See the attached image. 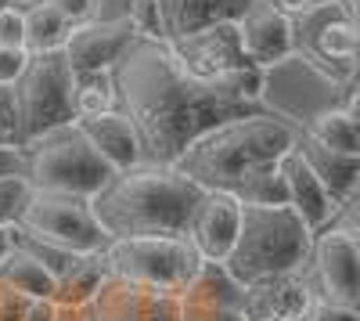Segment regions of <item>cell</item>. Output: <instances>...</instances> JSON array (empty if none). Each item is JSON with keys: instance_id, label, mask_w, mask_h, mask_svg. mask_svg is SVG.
<instances>
[{"instance_id": "cell-1", "label": "cell", "mask_w": 360, "mask_h": 321, "mask_svg": "<svg viewBox=\"0 0 360 321\" xmlns=\"http://www.w3.org/2000/svg\"><path fill=\"white\" fill-rule=\"evenodd\" d=\"M119 108L137 130L144 163L169 166L195 137L263 108V69L198 80L180 69L166 40L134 37L112 65Z\"/></svg>"}, {"instance_id": "cell-2", "label": "cell", "mask_w": 360, "mask_h": 321, "mask_svg": "<svg viewBox=\"0 0 360 321\" xmlns=\"http://www.w3.org/2000/svg\"><path fill=\"white\" fill-rule=\"evenodd\" d=\"M295 137L299 130L292 123L259 108L252 115H238L205 130L169 166L180 177L195 181L202 191H227L242 202L249 188L266 173H274L281 156L295 149Z\"/></svg>"}, {"instance_id": "cell-3", "label": "cell", "mask_w": 360, "mask_h": 321, "mask_svg": "<svg viewBox=\"0 0 360 321\" xmlns=\"http://www.w3.org/2000/svg\"><path fill=\"white\" fill-rule=\"evenodd\" d=\"M202 188L173 166L141 163L119 170L86 199L105 239H184Z\"/></svg>"}, {"instance_id": "cell-4", "label": "cell", "mask_w": 360, "mask_h": 321, "mask_svg": "<svg viewBox=\"0 0 360 321\" xmlns=\"http://www.w3.org/2000/svg\"><path fill=\"white\" fill-rule=\"evenodd\" d=\"M310 246L314 231L288 206H242L238 239L220 268L238 285H249L270 275L303 271L310 264Z\"/></svg>"}, {"instance_id": "cell-5", "label": "cell", "mask_w": 360, "mask_h": 321, "mask_svg": "<svg viewBox=\"0 0 360 321\" xmlns=\"http://www.w3.org/2000/svg\"><path fill=\"white\" fill-rule=\"evenodd\" d=\"M22 156H25V181L37 191L90 199V195H98L115 173L94 152V144L83 137V130L76 123H65V127H54V130L40 134L37 141L25 144Z\"/></svg>"}, {"instance_id": "cell-6", "label": "cell", "mask_w": 360, "mask_h": 321, "mask_svg": "<svg viewBox=\"0 0 360 321\" xmlns=\"http://www.w3.org/2000/svg\"><path fill=\"white\" fill-rule=\"evenodd\" d=\"M72 69L62 58V51H40L29 54V65L18 76L15 91V108H18V137L22 149L40 134L76 123L72 108Z\"/></svg>"}, {"instance_id": "cell-7", "label": "cell", "mask_w": 360, "mask_h": 321, "mask_svg": "<svg viewBox=\"0 0 360 321\" xmlns=\"http://www.w3.org/2000/svg\"><path fill=\"white\" fill-rule=\"evenodd\" d=\"M101 256L108 264V275L162 289L173 296L191 285V278L205 264L188 239H112Z\"/></svg>"}, {"instance_id": "cell-8", "label": "cell", "mask_w": 360, "mask_h": 321, "mask_svg": "<svg viewBox=\"0 0 360 321\" xmlns=\"http://www.w3.org/2000/svg\"><path fill=\"white\" fill-rule=\"evenodd\" d=\"M15 227L29 239L47 242L54 249H65L72 256H90L108 246L105 231L98 227L94 213L86 206V199H76V195L33 188V195H29L25 210H22V220Z\"/></svg>"}, {"instance_id": "cell-9", "label": "cell", "mask_w": 360, "mask_h": 321, "mask_svg": "<svg viewBox=\"0 0 360 321\" xmlns=\"http://www.w3.org/2000/svg\"><path fill=\"white\" fill-rule=\"evenodd\" d=\"M295 54L317 73L339 83H356V22L339 8V0H321L307 15L292 18Z\"/></svg>"}, {"instance_id": "cell-10", "label": "cell", "mask_w": 360, "mask_h": 321, "mask_svg": "<svg viewBox=\"0 0 360 321\" xmlns=\"http://www.w3.org/2000/svg\"><path fill=\"white\" fill-rule=\"evenodd\" d=\"M310 282L321 307L353 310L360 307V227L328 224L310 246Z\"/></svg>"}, {"instance_id": "cell-11", "label": "cell", "mask_w": 360, "mask_h": 321, "mask_svg": "<svg viewBox=\"0 0 360 321\" xmlns=\"http://www.w3.org/2000/svg\"><path fill=\"white\" fill-rule=\"evenodd\" d=\"M317 307H321V300L314 293L307 268L249 282L238 293V314H242V321H307Z\"/></svg>"}, {"instance_id": "cell-12", "label": "cell", "mask_w": 360, "mask_h": 321, "mask_svg": "<svg viewBox=\"0 0 360 321\" xmlns=\"http://www.w3.org/2000/svg\"><path fill=\"white\" fill-rule=\"evenodd\" d=\"M173 58L180 62V69H188L198 80H217V76H231L238 69H245V54H242V40H238V25L234 22H220L198 29L191 37L180 40H166Z\"/></svg>"}, {"instance_id": "cell-13", "label": "cell", "mask_w": 360, "mask_h": 321, "mask_svg": "<svg viewBox=\"0 0 360 321\" xmlns=\"http://www.w3.org/2000/svg\"><path fill=\"white\" fill-rule=\"evenodd\" d=\"M90 321H176V296L108 275L86 307Z\"/></svg>"}, {"instance_id": "cell-14", "label": "cell", "mask_w": 360, "mask_h": 321, "mask_svg": "<svg viewBox=\"0 0 360 321\" xmlns=\"http://www.w3.org/2000/svg\"><path fill=\"white\" fill-rule=\"evenodd\" d=\"M130 40H134V25L127 22V15L90 18L69 29V37L62 44V58L69 62L72 73H108Z\"/></svg>"}, {"instance_id": "cell-15", "label": "cell", "mask_w": 360, "mask_h": 321, "mask_svg": "<svg viewBox=\"0 0 360 321\" xmlns=\"http://www.w3.org/2000/svg\"><path fill=\"white\" fill-rule=\"evenodd\" d=\"M234 25H238V40H242L245 62L256 69H274L285 58L295 54L292 18L281 15L270 0H252Z\"/></svg>"}, {"instance_id": "cell-16", "label": "cell", "mask_w": 360, "mask_h": 321, "mask_svg": "<svg viewBox=\"0 0 360 321\" xmlns=\"http://www.w3.org/2000/svg\"><path fill=\"white\" fill-rule=\"evenodd\" d=\"M238 220H242V202L227 191H202L198 206L188 224V242L205 264H224L234 239H238Z\"/></svg>"}, {"instance_id": "cell-17", "label": "cell", "mask_w": 360, "mask_h": 321, "mask_svg": "<svg viewBox=\"0 0 360 321\" xmlns=\"http://www.w3.org/2000/svg\"><path fill=\"white\" fill-rule=\"evenodd\" d=\"M238 285L220 264H202V271L176 293V321H242Z\"/></svg>"}, {"instance_id": "cell-18", "label": "cell", "mask_w": 360, "mask_h": 321, "mask_svg": "<svg viewBox=\"0 0 360 321\" xmlns=\"http://www.w3.org/2000/svg\"><path fill=\"white\" fill-rule=\"evenodd\" d=\"M278 170H281V181H285V206L299 220H303L314 235H317L321 227L332 224V217H335L339 206L332 202V195L324 191V184L314 177V170L307 166V159L299 156L295 149H288L281 156Z\"/></svg>"}, {"instance_id": "cell-19", "label": "cell", "mask_w": 360, "mask_h": 321, "mask_svg": "<svg viewBox=\"0 0 360 321\" xmlns=\"http://www.w3.org/2000/svg\"><path fill=\"white\" fill-rule=\"evenodd\" d=\"M76 127L83 130V137L94 144V152H98L115 173L144 163L137 130H134V123L127 120L123 108H112V112H105V115H94V120H76Z\"/></svg>"}, {"instance_id": "cell-20", "label": "cell", "mask_w": 360, "mask_h": 321, "mask_svg": "<svg viewBox=\"0 0 360 321\" xmlns=\"http://www.w3.org/2000/svg\"><path fill=\"white\" fill-rule=\"evenodd\" d=\"M252 0H159L162 11V40L191 37L198 29L238 22Z\"/></svg>"}, {"instance_id": "cell-21", "label": "cell", "mask_w": 360, "mask_h": 321, "mask_svg": "<svg viewBox=\"0 0 360 321\" xmlns=\"http://www.w3.org/2000/svg\"><path fill=\"white\" fill-rule=\"evenodd\" d=\"M295 152L307 159V166L314 170V177L324 184V191L332 195L335 206H346L349 199H356V188H360V156L332 152V149H324V144L310 141L307 134L295 137Z\"/></svg>"}, {"instance_id": "cell-22", "label": "cell", "mask_w": 360, "mask_h": 321, "mask_svg": "<svg viewBox=\"0 0 360 321\" xmlns=\"http://www.w3.org/2000/svg\"><path fill=\"white\" fill-rule=\"evenodd\" d=\"M310 141L324 144L332 152H346V156H360V130H356V108L349 105H328L321 112H314L303 123V130Z\"/></svg>"}, {"instance_id": "cell-23", "label": "cell", "mask_w": 360, "mask_h": 321, "mask_svg": "<svg viewBox=\"0 0 360 321\" xmlns=\"http://www.w3.org/2000/svg\"><path fill=\"white\" fill-rule=\"evenodd\" d=\"M0 282H8L15 293H22L25 300H51L54 289H58V278L40 264L33 253H25L18 246H11L8 256L0 260Z\"/></svg>"}, {"instance_id": "cell-24", "label": "cell", "mask_w": 360, "mask_h": 321, "mask_svg": "<svg viewBox=\"0 0 360 321\" xmlns=\"http://www.w3.org/2000/svg\"><path fill=\"white\" fill-rule=\"evenodd\" d=\"M108 278V264H105V256L101 253H90V256H79L76 264L58 278V289H54V303H62V307H90V300L98 296V289L101 282Z\"/></svg>"}, {"instance_id": "cell-25", "label": "cell", "mask_w": 360, "mask_h": 321, "mask_svg": "<svg viewBox=\"0 0 360 321\" xmlns=\"http://www.w3.org/2000/svg\"><path fill=\"white\" fill-rule=\"evenodd\" d=\"M69 18L58 11L51 0H33L25 8V51L40 54V51H62L69 37Z\"/></svg>"}, {"instance_id": "cell-26", "label": "cell", "mask_w": 360, "mask_h": 321, "mask_svg": "<svg viewBox=\"0 0 360 321\" xmlns=\"http://www.w3.org/2000/svg\"><path fill=\"white\" fill-rule=\"evenodd\" d=\"M72 108H76V120H94V115L119 108L112 69L108 73H76L72 76Z\"/></svg>"}, {"instance_id": "cell-27", "label": "cell", "mask_w": 360, "mask_h": 321, "mask_svg": "<svg viewBox=\"0 0 360 321\" xmlns=\"http://www.w3.org/2000/svg\"><path fill=\"white\" fill-rule=\"evenodd\" d=\"M29 195H33V184L25 181V173L0 177V227H15L22 220V210H25Z\"/></svg>"}, {"instance_id": "cell-28", "label": "cell", "mask_w": 360, "mask_h": 321, "mask_svg": "<svg viewBox=\"0 0 360 321\" xmlns=\"http://www.w3.org/2000/svg\"><path fill=\"white\" fill-rule=\"evenodd\" d=\"M127 22L134 25V37L162 40V11H159V0H130Z\"/></svg>"}, {"instance_id": "cell-29", "label": "cell", "mask_w": 360, "mask_h": 321, "mask_svg": "<svg viewBox=\"0 0 360 321\" xmlns=\"http://www.w3.org/2000/svg\"><path fill=\"white\" fill-rule=\"evenodd\" d=\"M0 47H25V8L15 0L0 4Z\"/></svg>"}, {"instance_id": "cell-30", "label": "cell", "mask_w": 360, "mask_h": 321, "mask_svg": "<svg viewBox=\"0 0 360 321\" xmlns=\"http://www.w3.org/2000/svg\"><path fill=\"white\" fill-rule=\"evenodd\" d=\"M0 144H8V149H22L18 108H15V91H11V87H0Z\"/></svg>"}, {"instance_id": "cell-31", "label": "cell", "mask_w": 360, "mask_h": 321, "mask_svg": "<svg viewBox=\"0 0 360 321\" xmlns=\"http://www.w3.org/2000/svg\"><path fill=\"white\" fill-rule=\"evenodd\" d=\"M25 65H29L25 47H0V87H15Z\"/></svg>"}, {"instance_id": "cell-32", "label": "cell", "mask_w": 360, "mask_h": 321, "mask_svg": "<svg viewBox=\"0 0 360 321\" xmlns=\"http://www.w3.org/2000/svg\"><path fill=\"white\" fill-rule=\"evenodd\" d=\"M25 303H29V300H25L22 293H15L8 282H0V321H22Z\"/></svg>"}, {"instance_id": "cell-33", "label": "cell", "mask_w": 360, "mask_h": 321, "mask_svg": "<svg viewBox=\"0 0 360 321\" xmlns=\"http://www.w3.org/2000/svg\"><path fill=\"white\" fill-rule=\"evenodd\" d=\"M51 4L69 18V25H79V22H90V18H94L98 0H51Z\"/></svg>"}, {"instance_id": "cell-34", "label": "cell", "mask_w": 360, "mask_h": 321, "mask_svg": "<svg viewBox=\"0 0 360 321\" xmlns=\"http://www.w3.org/2000/svg\"><path fill=\"white\" fill-rule=\"evenodd\" d=\"M11 173H25V156H22V149L0 144V177H11Z\"/></svg>"}, {"instance_id": "cell-35", "label": "cell", "mask_w": 360, "mask_h": 321, "mask_svg": "<svg viewBox=\"0 0 360 321\" xmlns=\"http://www.w3.org/2000/svg\"><path fill=\"white\" fill-rule=\"evenodd\" d=\"M54 314H58V303L54 300H29L22 321H54Z\"/></svg>"}, {"instance_id": "cell-36", "label": "cell", "mask_w": 360, "mask_h": 321, "mask_svg": "<svg viewBox=\"0 0 360 321\" xmlns=\"http://www.w3.org/2000/svg\"><path fill=\"white\" fill-rule=\"evenodd\" d=\"M307 321H356L353 310H335V307H317Z\"/></svg>"}, {"instance_id": "cell-37", "label": "cell", "mask_w": 360, "mask_h": 321, "mask_svg": "<svg viewBox=\"0 0 360 321\" xmlns=\"http://www.w3.org/2000/svg\"><path fill=\"white\" fill-rule=\"evenodd\" d=\"M54 321H90V317H86V307L79 310V307H62V303H58Z\"/></svg>"}, {"instance_id": "cell-38", "label": "cell", "mask_w": 360, "mask_h": 321, "mask_svg": "<svg viewBox=\"0 0 360 321\" xmlns=\"http://www.w3.org/2000/svg\"><path fill=\"white\" fill-rule=\"evenodd\" d=\"M8 249H11V227H0V260L8 256Z\"/></svg>"}, {"instance_id": "cell-39", "label": "cell", "mask_w": 360, "mask_h": 321, "mask_svg": "<svg viewBox=\"0 0 360 321\" xmlns=\"http://www.w3.org/2000/svg\"><path fill=\"white\" fill-rule=\"evenodd\" d=\"M0 4H4V0H0Z\"/></svg>"}]
</instances>
